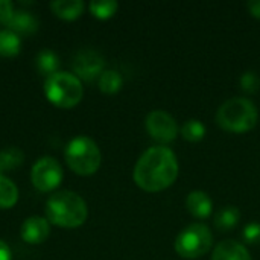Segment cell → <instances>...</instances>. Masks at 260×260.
Segmentation results:
<instances>
[{"label": "cell", "instance_id": "1", "mask_svg": "<svg viewBox=\"0 0 260 260\" xmlns=\"http://www.w3.org/2000/svg\"><path fill=\"white\" fill-rule=\"evenodd\" d=\"M177 177V155L171 148L163 145L146 149L134 168V181L146 192H160L169 187Z\"/></svg>", "mask_w": 260, "mask_h": 260}, {"label": "cell", "instance_id": "2", "mask_svg": "<svg viewBox=\"0 0 260 260\" xmlns=\"http://www.w3.org/2000/svg\"><path fill=\"white\" fill-rule=\"evenodd\" d=\"M88 215L85 201L75 192L59 190L46 203V216L49 222L64 227L75 229L85 222Z\"/></svg>", "mask_w": 260, "mask_h": 260}, {"label": "cell", "instance_id": "3", "mask_svg": "<svg viewBox=\"0 0 260 260\" xmlns=\"http://www.w3.org/2000/svg\"><path fill=\"white\" fill-rule=\"evenodd\" d=\"M259 113L248 98H232L216 111L218 125L230 133H247L257 123Z\"/></svg>", "mask_w": 260, "mask_h": 260}, {"label": "cell", "instance_id": "4", "mask_svg": "<svg viewBox=\"0 0 260 260\" xmlns=\"http://www.w3.org/2000/svg\"><path fill=\"white\" fill-rule=\"evenodd\" d=\"M44 94L59 108H72L82 99L84 87L76 75L69 72H56L46 78Z\"/></svg>", "mask_w": 260, "mask_h": 260}, {"label": "cell", "instance_id": "5", "mask_svg": "<svg viewBox=\"0 0 260 260\" xmlns=\"http://www.w3.org/2000/svg\"><path fill=\"white\" fill-rule=\"evenodd\" d=\"M66 161L69 168L79 175H91L101 166V151L90 137H75L66 148Z\"/></svg>", "mask_w": 260, "mask_h": 260}, {"label": "cell", "instance_id": "6", "mask_svg": "<svg viewBox=\"0 0 260 260\" xmlns=\"http://www.w3.org/2000/svg\"><path fill=\"white\" fill-rule=\"evenodd\" d=\"M213 244V235L204 224H190L175 239V251L186 259H197L209 253Z\"/></svg>", "mask_w": 260, "mask_h": 260}, {"label": "cell", "instance_id": "7", "mask_svg": "<svg viewBox=\"0 0 260 260\" xmlns=\"http://www.w3.org/2000/svg\"><path fill=\"white\" fill-rule=\"evenodd\" d=\"M30 180H32V184L41 192L53 190L59 186L62 180V168L56 158L41 157L32 166Z\"/></svg>", "mask_w": 260, "mask_h": 260}, {"label": "cell", "instance_id": "8", "mask_svg": "<svg viewBox=\"0 0 260 260\" xmlns=\"http://www.w3.org/2000/svg\"><path fill=\"white\" fill-rule=\"evenodd\" d=\"M145 125H146L149 136L161 143H169V142L175 140V137L178 134V125H177L175 119L163 110L151 111L146 116Z\"/></svg>", "mask_w": 260, "mask_h": 260}, {"label": "cell", "instance_id": "9", "mask_svg": "<svg viewBox=\"0 0 260 260\" xmlns=\"http://www.w3.org/2000/svg\"><path fill=\"white\" fill-rule=\"evenodd\" d=\"M104 70V58L101 53L91 49H84L78 52L73 58V72L78 78L84 81H93L101 76Z\"/></svg>", "mask_w": 260, "mask_h": 260}, {"label": "cell", "instance_id": "10", "mask_svg": "<svg viewBox=\"0 0 260 260\" xmlns=\"http://www.w3.org/2000/svg\"><path fill=\"white\" fill-rule=\"evenodd\" d=\"M50 233V225L46 218L41 216H30L21 225V238L24 242L37 245L47 239Z\"/></svg>", "mask_w": 260, "mask_h": 260}, {"label": "cell", "instance_id": "11", "mask_svg": "<svg viewBox=\"0 0 260 260\" xmlns=\"http://www.w3.org/2000/svg\"><path fill=\"white\" fill-rule=\"evenodd\" d=\"M38 18L30 12V11H24V9H18L14 12L12 18L8 21V29L15 32L18 37L20 35H30L34 32H37L38 29Z\"/></svg>", "mask_w": 260, "mask_h": 260}, {"label": "cell", "instance_id": "12", "mask_svg": "<svg viewBox=\"0 0 260 260\" xmlns=\"http://www.w3.org/2000/svg\"><path fill=\"white\" fill-rule=\"evenodd\" d=\"M212 260H251V256L242 244L227 239L215 247Z\"/></svg>", "mask_w": 260, "mask_h": 260}, {"label": "cell", "instance_id": "13", "mask_svg": "<svg viewBox=\"0 0 260 260\" xmlns=\"http://www.w3.org/2000/svg\"><path fill=\"white\" fill-rule=\"evenodd\" d=\"M187 210L198 219H206L212 215L213 201L212 198L203 190H193L186 198Z\"/></svg>", "mask_w": 260, "mask_h": 260}, {"label": "cell", "instance_id": "14", "mask_svg": "<svg viewBox=\"0 0 260 260\" xmlns=\"http://www.w3.org/2000/svg\"><path fill=\"white\" fill-rule=\"evenodd\" d=\"M52 11L55 15L64 20H75L84 12V2L82 0H53L50 3Z\"/></svg>", "mask_w": 260, "mask_h": 260}, {"label": "cell", "instance_id": "15", "mask_svg": "<svg viewBox=\"0 0 260 260\" xmlns=\"http://www.w3.org/2000/svg\"><path fill=\"white\" fill-rule=\"evenodd\" d=\"M241 219V212L235 206H225L215 215V225L221 232L233 230Z\"/></svg>", "mask_w": 260, "mask_h": 260}, {"label": "cell", "instance_id": "16", "mask_svg": "<svg viewBox=\"0 0 260 260\" xmlns=\"http://www.w3.org/2000/svg\"><path fill=\"white\" fill-rule=\"evenodd\" d=\"M35 66H37V69H38V72H40L41 75H44L46 78H49L50 75H53V73L58 72L59 59H58V56H56L52 50L43 49V50L37 55Z\"/></svg>", "mask_w": 260, "mask_h": 260}, {"label": "cell", "instance_id": "17", "mask_svg": "<svg viewBox=\"0 0 260 260\" xmlns=\"http://www.w3.org/2000/svg\"><path fill=\"white\" fill-rule=\"evenodd\" d=\"M20 47L21 40L15 32L9 29L0 30V56H15L20 52Z\"/></svg>", "mask_w": 260, "mask_h": 260}, {"label": "cell", "instance_id": "18", "mask_svg": "<svg viewBox=\"0 0 260 260\" xmlns=\"http://www.w3.org/2000/svg\"><path fill=\"white\" fill-rule=\"evenodd\" d=\"M18 200L17 186L6 177L0 175V209H11Z\"/></svg>", "mask_w": 260, "mask_h": 260}, {"label": "cell", "instance_id": "19", "mask_svg": "<svg viewBox=\"0 0 260 260\" xmlns=\"http://www.w3.org/2000/svg\"><path fill=\"white\" fill-rule=\"evenodd\" d=\"M122 82L123 79L120 73L116 70H104L102 75L99 76V88L107 94L117 93L122 88Z\"/></svg>", "mask_w": 260, "mask_h": 260}, {"label": "cell", "instance_id": "20", "mask_svg": "<svg viewBox=\"0 0 260 260\" xmlns=\"http://www.w3.org/2000/svg\"><path fill=\"white\" fill-rule=\"evenodd\" d=\"M23 161V152L18 148H8L0 151V175L8 169H15Z\"/></svg>", "mask_w": 260, "mask_h": 260}, {"label": "cell", "instance_id": "21", "mask_svg": "<svg viewBox=\"0 0 260 260\" xmlns=\"http://www.w3.org/2000/svg\"><path fill=\"white\" fill-rule=\"evenodd\" d=\"M181 134L189 142H200L206 136V126L201 120L190 119L184 122V125L181 126Z\"/></svg>", "mask_w": 260, "mask_h": 260}, {"label": "cell", "instance_id": "22", "mask_svg": "<svg viewBox=\"0 0 260 260\" xmlns=\"http://www.w3.org/2000/svg\"><path fill=\"white\" fill-rule=\"evenodd\" d=\"M116 0H93L90 3V11L98 18H110L117 11Z\"/></svg>", "mask_w": 260, "mask_h": 260}, {"label": "cell", "instance_id": "23", "mask_svg": "<svg viewBox=\"0 0 260 260\" xmlns=\"http://www.w3.org/2000/svg\"><path fill=\"white\" fill-rule=\"evenodd\" d=\"M241 87L247 93H256L260 87L259 75L254 70H247L241 76Z\"/></svg>", "mask_w": 260, "mask_h": 260}, {"label": "cell", "instance_id": "24", "mask_svg": "<svg viewBox=\"0 0 260 260\" xmlns=\"http://www.w3.org/2000/svg\"><path fill=\"white\" fill-rule=\"evenodd\" d=\"M244 241L250 245L260 244V224L259 222H250L244 229Z\"/></svg>", "mask_w": 260, "mask_h": 260}, {"label": "cell", "instance_id": "25", "mask_svg": "<svg viewBox=\"0 0 260 260\" xmlns=\"http://www.w3.org/2000/svg\"><path fill=\"white\" fill-rule=\"evenodd\" d=\"M14 5L9 0H0V24H8L14 15Z\"/></svg>", "mask_w": 260, "mask_h": 260}, {"label": "cell", "instance_id": "26", "mask_svg": "<svg viewBox=\"0 0 260 260\" xmlns=\"http://www.w3.org/2000/svg\"><path fill=\"white\" fill-rule=\"evenodd\" d=\"M0 260H12L11 257V250L5 241L0 239Z\"/></svg>", "mask_w": 260, "mask_h": 260}, {"label": "cell", "instance_id": "27", "mask_svg": "<svg viewBox=\"0 0 260 260\" xmlns=\"http://www.w3.org/2000/svg\"><path fill=\"white\" fill-rule=\"evenodd\" d=\"M247 8H248V11H250L254 17L260 18V0H250V2L247 3Z\"/></svg>", "mask_w": 260, "mask_h": 260}]
</instances>
